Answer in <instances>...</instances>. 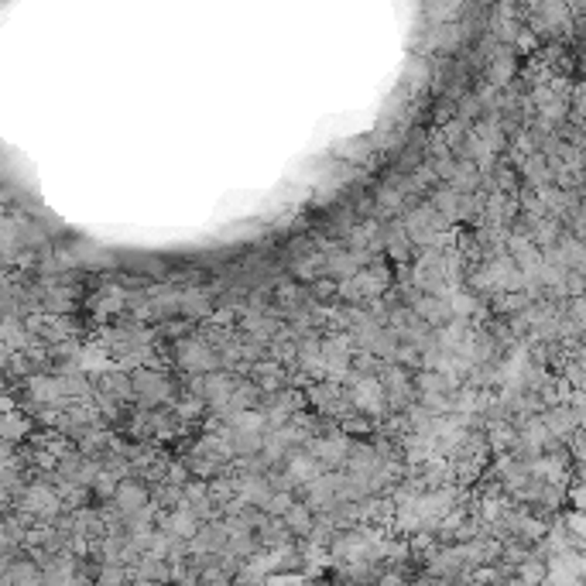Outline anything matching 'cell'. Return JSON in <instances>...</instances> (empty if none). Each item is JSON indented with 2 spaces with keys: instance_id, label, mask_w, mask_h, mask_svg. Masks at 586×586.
<instances>
[{
  "instance_id": "6da1fadb",
  "label": "cell",
  "mask_w": 586,
  "mask_h": 586,
  "mask_svg": "<svg viewBox=\"0 0 586 586\" xmlns=\"http://www.w3.org/2000/svg\"><path fill=\"white\" fill-rule=\"evenodd\" d=\"M175 361H179L182 371H189L192 378H206V374L224 371V357H220L203 336H186V340H179V343H175Z\"/></svg>"
},
{
  "instance_id": "7a4b0ae2",
  "label": "cell",
  "mask_w": 586,
  "mask_h": 586,
  "mask_svg": "<svg viewBox=\"0 0 586 586\" xmlns=\"http://www.w3.org/2000/svg\"><path fill=\"white\" fill-rule=\"evenodd\" d=\"M134 398H138L141 408L155 412V408H165L175 395V384L165 371H151V367H138L134 374Z\"/></svg>"
},
{
  "instance_id": "3957f363",
  "label": "cell",
  "mask_w": 586,
  "mask_h": 586,
  "mask_svg": "<svg viewBox=\"0 0 586 586\" xmlns=\"http://www.w3.org/2000/svg\"><path fill=\"white\" fill-rule=\"evenodd\" d=\"M110 504H114L124 517L141 515V511H148V508L155 504V498H151V483H144L141 477L121 481V487H117V498L110 500Z\"/></svg>"
},
{
  "instance_id": "277c9868",
  "label": "cell",
  "mask_w": 586,
  "mask_h": 586,
  "mask_svg": "<svg viewBox=\"0 0 586 586\" xmlns=\"http://www.w3.org/2000/svg\"><path fill=\"white\" fill-rule=\"evenodd\" d=\"M96 398H106V401H114V405H131V401H138L134 398V378L127 374V371H106L96 378Z\"/></svg>"
},
{
  "instance_id": "5b68a950",
  "label": "cell",
  "mask_w": 586,
  "mask_h": 586,
  "mask_svg": "<svg viewBox=\"0 0 586 586\" xmlns=\"http://www.w3.org/2000/svg\"><path fill=\"white\" fill-rule=\"evenodd\" d=\"M542 422H545V429H549L552 439H555V443H563V446H566L576 432L583 429V426H580V418H576V412H572L569 405H552V408H545Z\"/></svg>"
},
{
  "instance_id": "8992f818",
  "label": "cell",
  "mask_w": 586,
  "mask_h": 586,
  "mask_svg": "<svg viewBox=\"0 0 586 586\" xmlns=\"http://www.w3.org/2000/svg\"><path fill=\"white\" fill-rule=\"evenodd\" d=\"M158 528L161 532H169V535H175L179 542H192L196 535H199V528H203V521L192 515L189 508L182 504V508H175V511H169V515H161L158 517Z\"/></svg>"
},
{
  "instance_id": "52a82bcc",
  "label": "cell",
  "mask_w": 586,
  "mask_h": 586,
  "mask_svg": "<svg viewBox=\"0 0 586 586\" xmlns=\"http://www.w3.org/2000/svg\"><path fill=\"white\" fill-rule=\"evenodd\" d=\"M281 521H285V528L292 532L295 542H309V535L316 532V525H319V515L312 511L306 500H295V508L281 517Z\"/></svg>"
},
{
  "instance_id": "ba28073f",
  "label": "cell",
  "mask_w": 586,
  "mask_h": 586,
  "mask_svg": "<svg viewBox=\"0 0 586 586\" xmlns=\"http://www.w3.org/2000/svg\"><path fill=\"white\" fill-rule=\"evenodd\" d=\"M32 435V418L21 412H4V446L14 449L21 439Z\"/></svg>"
},
{
  "instance_id": "9c48e42d",
  "label": "cell",
  "mask_w": 586,
  "mask_h": 586,
  "mask_svg": "<svg viewBox=\"0 0 586 586\" xmlns=\"http://www.w3.org/2000/svg\"><path fill=\"white\" fill-rule=\"evenodd\" d=\"M515 576H521L528 586H545V580H549V563H545L542 555H535V549H532V555L517 566Z\"/></svg>"
},
{
  "instance_id": "30bf717a",
  "label": "cell",
  "mask_w": 586,
  "mask_h": 586,
  "mask_svg": "<svg viewBox=\"0 0 586 586\" xmlns=\"http://www.w3.org/2000/svg\"><path fill=\"white\" fill-rule=\"evenodd\" d=\"M96 586H131V569L117 563H104L96 572Z\"/></svg>"
},
{
  "instance_id": "8fae6325",
  "label": "cell",
  "mask_w": 586,
  "mask_h": 586,
  "mask_svg": "<svg viewBox=\"0 0 586 586\" xmlns=\"http://www.w3.org/2000/svg\"><path fill=\"white\" fill-rule=\"evenodd\" d=\"M500 586H528V583H525L521 576H508V580H504V583H500Z\"/></svg>"
},
{
  "instance_id": "7c38bea8",
  "label": "cell",
  "mask_w": 586,
  "mask_h": 586,
  "mask_svg": "<svg viewBox=\"0 0 586 586\" xmlns=\"http://www.w3.org/2000/svg\"><path fill=\"white\" fill-rule=\"evenodd\" d=\"M131 586H165V583H155V580H134Z\"/></svg>"
},
{
  "instance_id": "4fadbf2b",
  "label": "cell",
  "mask_w": 586,
  "mask_h": 586,
  "mask_svg": "<svg viewBox=\"0 0 586 586\" xmlns=\"http://www.w3.org/2000/svg\"><path fill=\"white\" fill-rule=\"evenodd\" d=\"M583 172H586V144H583Z\"/></svg>"
}]
</instances>
